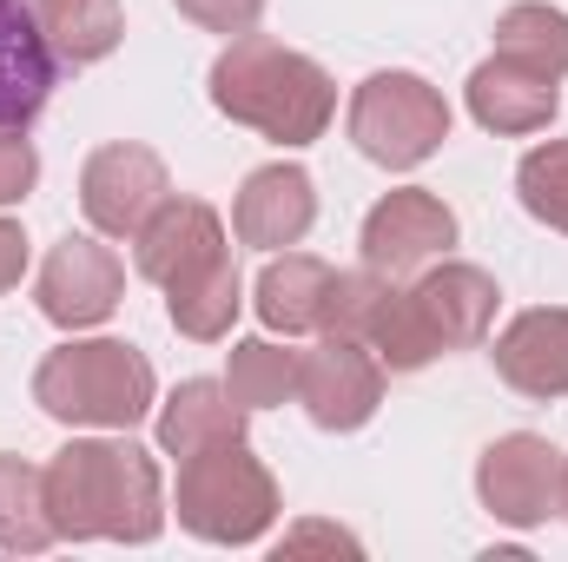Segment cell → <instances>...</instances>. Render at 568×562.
<instances>
[{"instance_id": "cell-1", "label": "cell", "mask_w": 568, "mask_h": 562, "mask_svg": "<svg viewBox=\"0 0 568 562\" xmlns=\"http://www.w3.org/2000/svg\"><path fill=\"white\" fill-rule=\"evenodd\" d=\"M47 516L60 543H159L165 476L133 436H73L47 463Z\"/></svg>"}, {"instance_id": "cell-2", "label": "cell", "mask_w": 568, "mask_h": 562, "mask_svg": "<svg viewBox=\"0 0 568 562\" xmlns=\"http://www.w3.org/2000/svg\"><path fill=\"white\" fill-rule=\"evenodd\" d=\"M205 87H212V107L232 127H252L258 140H272V145L324 140V127L337 113L331 73L311 53L284 47L272 33H258V27L239 33V40H225V53L212 60V80Z\"/></svg>"}, {"instance_id": "cell-3", "label": "cell", "mask_w": 568, "mask_h": 562, "mask_svg": "<svg viewBox=\"0 0 568 562\" xmlns=\"http://www.w3.org/2000/svg\"><path fill=\"white\" fill-rule=\"evenodd\" d=\"M33 404L73 430H133L159 411L152 358L126 338H67L33 371Z\"/></svg>"}, {"instance_id": "cell-4", "label": "cell", "mask_w": 568, "mask_h": 562, "mask_svg": "<svg viewBox=\"0 0 568 562\" xmlns=\"http://www.w3.org/2000/svg\"><path fill=\"white\" fill-rule=\"evenodd\" d=\"M179 530H192L199 543L219 550H252L272 523H278V476L265 470V456H252L245 436L205 443L192 456H179Z\"/></svg>"}, {"instance_id": "cell-5", "label": "cell", "mask_w": 568, "mask_h": 562, "mask_svg": "<svg viewBox=\"0 0 568 562\" xmlns=\"http://www.w3.org/2000/svg\"><path fill=\"white\" fill-rule=\"evenodd\" d=\"M449 140V100L429 87L424 73H371L351 93V145L384 165V172H410L424 165L436 145Z\"/></svg>"}, {"instance_id": "cell-6", "label": "cell", "mask_w": 568, "mask_h": 562, "mask_svg": "<svg viewBox=\"0 0 568 562\" xmlns=\"http://www.w3.org/2000/svg\"><path fill=\"white\" fill-rule=\"evenodd\" d=\"M562 470H568V456L549 436L509 430V436H496V443L476 456V496H483V510H489L496 523L536 530V523L562 516Z\"/></svg>"}, {"instance_id": "cell-7", "label": "cell", "mask_w": 568, "mask_h": 562, "mask_svg": "<svg viewBox=\"0 0 568 562\" xmlns=\"http://www.w3.org/2000/svg\"><path fill=\"white\" fill-rule=\"evenodd\" d=\"M172 199V172L165 159L140 140H113L87 152L80 165V212L100 239H133L145 219Z\"/></svg>"}, {"instance_id": "cell-8", "label": "cell", "mask_w": 568, "mask_h": 562, "mask_svg": "<svg viewBox=\"0 0 568 562\" xmlns=\"http://www.w3.org/2000/svg\"><path fill=\"white\" fill-rule=\"evenodd\" d=\"M120 298H126V265H120V252H113L106 239H87V232H67V239L47 252L40 279H33L40 318L60 324V331H93V324H106V318L120 311Z\"/></svg>"}, {"instance_id": "cell-9", "label": "cell", "mask_w": 568, "mask_h": 562, "mask_svg": "<svg viewBox=\"0 0 568 562\" xmlns=\"http://www.w3.org/2000/svg\"><path fill=\"white\" fill-rule=\"evenodd\" d=\"M357 245H364V265H371V272H384V279H417L424 265L449 259V245H456V212H449L429 185H397V192H384V199L364 212Z\"/></svg>"}, {"instance_id": "cell-10", "label": "cell", "mask_w": 568, "mask_h": 562, "mask_svg": "<svg viewBox=\"0 0 568 562\" xmlns=\"http://www.w3.org/2000/svg\"><path fill=\"white\" fill-rule=\"evenodd\" d=\"M297 404L317 430H364L384 404V364L371 344L324 331L317 351L297 358Z\"/></svg>"}, {"instance_id": "cell-11", "label": "cell", "mask_w": 568, "mask_h": 562, "mask_svg": "<svg viewBox=\"0 0 568 562\" xmlns=\"http://www.w3.org/2000/svg\"><path fill=\"white\" fill-rule=\"evenodd\" d=\"M410 304H417L429 344H436V358H443V351H476V344L489 338L503 291H496V279H489L483 265L436 259V265H424V272H417V284H410Z\"/></svg>"}, {"instance_id": "cell-12", "label": "cell", "mask_w": 568, "mask_h": 562, "mask_svg": "<svg viewBox=\"0 0 568 562\" xmlns=\"http://www.w3.org/2000/svg\"><path fill=\"white\" fill-rule=\"evenodd\" d=\"M463 100H469V120H476L483 133H503V140H529V133L556 127V113H562V87H556L549 73L509 60V53H489V60L469 73Z\"/></svg>"}, {"instance_id": "cell-13", "label": "cell", "mask_w": 568, "mask_h": 562, "mask_svg": "<svg viewBox=\"0 0 568 562\" xmlns=\"http://www.w3.org/2000/svg\"><path fill=\"white\" fill-rule=\"evenodd\" d=\"M317 225V185L304 165H258L245 172L239 199H232V232L239 245L252 252H284V245H304V232Z\"/></svg>"}, {"instance_id": "cell-14", "label": "cell", "mask_w": 568, "mask_h": 562, "mask_svg": "<svg viewBox=\"0 0 568 562\" xmlns=\"http://www.w3.org/2000/svg\"><path fill=\"white\" fill-rule=\"evenodd\" d=\"M60 87V53L33 0H0V127H33Z\"/></svg>"}, {"instance_id": "cell-15", "label": "cell", "mask_w": 568, "mask_h": 562, "mask_svg": "<svg viewBox=\"0 0 568 562\" xmlns=\"http://www.w3.org/2000/svg\"><path fill=\"white\" fill-rule=\"evenodd\" d=\"M496 378L516 391V398H536V404H556L568 398V304H536V311H516L496 338Z\"/></svg>"}, {"instance_id": "cell-16", "label": "cell", "mask_w": 568, "mask_h": 562, "mask_svg": "<svg viewBox=\"0 0 568 562\" xmlns=\"http://www.w3.org/2000/svg\"><path fill=\"white\" fill-rule=\"evenodd\" d=\"M219 252H232V245H225V219H219L205 199H179V192L133 232L140 279H152L159 291L179 284L185 272H199V265H212Z\"/></svg>"}, {"instance_id": "cell-17", "label": "cell", "mask_w": 568, "mask_h": 562, "mask_svg": "<svg viewBox=\"0 0 568 562\" xmlns=\"http://www.w3.org/2000/svg\"><path fill=\"white\" fill-rule=\"evenodd\" d=\"M245 418H252V411L232 398V384H219V378H185V384L159 404L152 436H159L165 456H192V450H205V443L245 436Z\"/></svg>"}, {"instance_id": "cell-18", "label": "cell", "mask_w": 568, "mask_h": 562, "mask_svg": "<svg viewBox=\"0 0 568 562\" xmlns=\"http://www.w3.org/2000/svg\"><path fill=\"white\" fill-rule=\"evenodd\" d=\"M331 279H337V272H331L324 259H311V252H284V259H272V265L258 272V291H252L258 324H265V331H284V338L324 331Z\"/></svg>"}, {"instance_id": "cell-19", "label": "cell", "mask_w": 568, "mask_h": 562, "mask_svg": "<svg viewBox=\"0 0 568 562\" xmlns=\"http://www.w3.org/2000/svg\"><path fill=\"white\" fill-rule=\"evenodd\" d=\"M239 304H245V279H239L232 252H219L212 265H199V272H185L179 284H165V318H172V331L192 338V344L232 338Z\"/></svg>"}, {"instance_id": "cell-20", "label": "cell", "mask_w": 568, "mask_h": 562, "mask_svg": "<svg viewBox=\"0 0 568 562\" xmlns=\"http://www.w3.org/2000/svg\"><path fill=\"white\" fill-rule=\"evenodd\" d=\"M47 47L60 53V67H100L120 40H126V7L120 0H33Z\"/></svg>"}, {"instance_id": "cell-21", "label": "cell", "mask_w": 568, "mask_h": 562, "mask_svg": "<svg viewBox=\"0 0 568 562\" xmlns=\"http://www.w3.org/2000/svg\"><path fill=\"white\" fill-rule=\"evenodd\" d=\"M60 536H53V516H47V470L0 450V550L7 556H40Z\"/></svg>"}, {"instance_id": "cell-22", "label": "cell", "mask_w": 568, "mask_h": 562, "mask_svg": "<svg viewBox=\"0 0 568 562\" xmlns=\"http://www.w3.org/2000/svg\"><path fill=\"white\" fill-rule=\"evenodd\" d=\"M496 53L549 73V80H568V13L549 7V0H516L496 13Z\"/></svg>"}, {"instance_id": "cell-23", "label": "cell", "mask_w": 568, "mask_h": 562, "mask_svg": "<svg viewBox=\"0 0 568 562\" xmlns=\"http://www.w3.org/2000/svg\"><path fill=\"white\" fill-rule=\"evenodd\" d=\"M225 384L245 411H272L284 398H297V351H284L272 338H239L232 364H225Z\"/></svg>"}, {"instance_id": "cell-24", "label": "cell", "mask_w": 568, "mask_h": 562, "mask_svg": "<svg viewBox=\"0 0 568 562\" xmlns=\"http://www.w3.org/2000/svg\"><path fill=\"white\" fill-rule=\"evenodd\" d=\"M516 199H523V212H529L536 225H549V232L568 239V140H542V145L523 152V165H516Z\"/></svg>"}, {"instance_id": "cell-25", "label": "cell", "mask_w": 568, "mask_h": 562, "mask_svg": "<svg viewBox=\"0 0 568 562\" xmlns=\"http://www.w3.org/2000/svg\"><path fill=\"white\" fill-rule=\"evenodd\" d=\"M33 185H40V152L27 127H0V205H20Z\"/></svg>"}, {"instance_id": "cell-26", "label": "cell", "mask_w": 568, "mask_h": 562, "mask_svg": "<svg viewBox=\"0 0 568 562\" xmlns=\"http://www.w3.org/2000/svg\"><path fill=\"white\" fill-rule=\"evenodd\" d=\"M192 27H205V33H225V40H239V33H252L258 27V13L272 7V0H172Z\"/></svg>"}, {"instance_id": "cell-27", "label": "cell", "mask_w": 568, "mask_h": 562, "mask_svg": "<svg viewBox=\"0 0 568 562\" xmlns=\"http://www.w3.org/2000/svg\"><path fill=\"white\" fill-rule=\"evenodd\" d=\"M304 550H331V556H364V543H357L351 530H337V523H297V530H284V536H278V562H284V556H304Z\"/></svg>"}, {"instance_id": "cell-28", "label": "cell", "mask_w": 568, "mask_h": 562, "mask_svg": "<svg viewBox=\"0 0 568 562\" xmlns=\"http://www.w3.org/2000/svg\"><path fill=\"white\" fill-rule=\"evenodd\" d=\"M20 272H27V232L13 219H0V291H13Z\"/></svg>"}, {"instance_id": "cell-29", "label": "cell", "mask_w": 568, "mask_h": 562, "mask_svg": "<svg viewBox=\"0 0 568 562\" xmlns=\"http://www.w3.org/2000/svg\"><path fill=\"white\" fill-rule=\"evenodd\" d=\"M562 523H568V470H562Z\"/></svg>"}]
</instances>
